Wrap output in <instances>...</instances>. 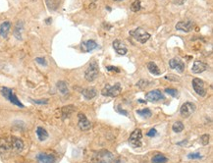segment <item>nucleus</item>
<instances>
[{
  "instance_id": "1",
  "label": "nucleus",
  "mask_w": 213,
  "mask_h": 163,
  "mask_svg": "<svg viewBox=\"0 0 213 163\" xmlns=\"http://www.w3.org/2000/svg\"><path fill=\"white\" fill-rule=\"evenodd\" d=\"M114 156L110 151L100 150L96 151L91 157L92 163H112L114 160Z\"/></svg>"
},
{
  "instance_id": "2",
  "label": "nucleus",
  "mask_w": 213,
  "mask_h": 163,
  "mask_svg": "<svg viewBox=\"0 0 213 163\" xmlns=\"http://www.w3.org/2000/svg\"><path fill=\"white\" fill-rule=\"evenodd\" d=\"M122 87L121 85L117 83L114 86H110V85H106L101 91V94L103 96H109V97H116L121 94Z\"/></svg>"
},
{
  "instance_id": "3",
  "label": "nucleus",
  "mask_w": 213,
  "mask_h": 163,
  "mask_svg": "<svg viewBox=\"0 0 213 163\" xmlns=\"http://www.w3.org/2000/svg\"><path fill=\"white\" fill-rule=\"evenodd\" d=\"M1 94H2V95L4 96V97L7 99V100H9L11 103H12V104L16 105V106H19V107H21V108H23V107H24L23 103H22L20 100H19L18 97H17V95L14 94L13 91L11 90V88L3 87V88H1Z\"/></svg>"
},
{
  "instance_id": "4",
  "label": "nucleus",
  "mask_w": 213,
  "mask_h": 163,
  "mask_svg": "<svg viewBox=\"0 0 213 163\" xmlns=\"http://www.w3.org/2000/svg\"><path fill=\"white\" fill-rule=\"evenodd\" d=\"M98 74H99L98 64L95 61H92L91 64H89L88 69L85 70V80L88 82H93L96 78L98 77Z\"/></svg>"
},
{
  "instance_id": "5",
  "label": "nucleus",
  "mask_w": 213,
  "mask_h": 163,
  "mask_svg": "<svg viewBox=\"0 0 213 163\" xmlns=\"http://www.w3.org/2000/svg\"><path fill=\"white\" fill-rule=\"evenodd\" d=\"M130 35L140 43H145L150 38V35L147 32H145L143 28H137L133 31H130Z\"/></svg>"
},
{
  "instance_id": "6",
  "label": "nucleus",
  "mask_w": 213,
  "mask_h": 163,
  "mask_svg": "<svg viewBox=\"0 0 213 163\" xmlns=\"http://www.w3.org/2000/svg\"><path fill=\"white\" fill-rule=\"evenodd\" d=\"M143 133H141L140 129H136L131 134L129 138V143L134 147H140L143 146Z\"/></svg>"
},
{
  "instance_id": "7",
  "label": "nucleus",
  "mask_w": 213,
  "mask_h": 163,
  "mask_svg": "<svg viewBox=\"0 0 213 163\" xmlns=\"http://www.w3.org/2000/svg\"><path fill=\"white\" fill-rule=\"evenodd\" d=\"M193 88L196 94L201 97H204L206 95V90L204 88V83L202 80L199 79V78H195L193 80Z\"/></svg>"
},
{
  "instance_id": "8",
  "label": "nucleus",
  "mask_w": 213,
  "mask_h": 163,
  "mask_svg": "<svg viewBox=\"0 0 213 163\" xmlns=\"http://www.w3.org/2000/svg\"><path fill=\"white\" fill-rule=\"evenodd\" d=\"M196 105L192 102H185L184 104L181 106L180 113L183 118H189L192 114L195 112Z\"/></svg>"
},
{
  "instance_id": "9",
  "label": "nucleus",
  "mask_w": 213,
  "mask_h": 163,
  "mask_svg": "<svg viewBox=\"0 0 213 163\" xmlns=\"http://www.w3.org/2000/svg\"><path fill=\"white\" fill-rule=\"evenodd\" d=\"M78 125L82 131H88L91 128V123L83 113L78 114Z\"/></svg>"
},
{
  "instance_id": "10",
  "label": "nucleus",
  "mask_w": 213,
  "mask_h": 163,
  "mask_svg": "<svg viewBox=\"0 0 213 163\" xmlns=\"http://www.w3.org/2000/svg\"><path fill=\"white\" fill-rule=\"evenodd\" d=\"M145 98L150 102H157L160 100H163L165 97H164L163 94L159 90H154V91L147 92V94H145Z\"/></svg>"
},
{
  "instance_id": "11",
  "label": "nucleus",
  "mask_w": 213,
  "mask_h": 163,
  "mask_svg": "<svg viewBox=\"0 0 213 163\" xmlns=\"http://www.w3.org/2000/svg\"><path fill=\"white\" fill-rule=\"evenodd\" d=\"M10 143L11 147H12V151L15 152H21L24 149V142L21 139L17 138V137H10Z\"/></svg>"
},
{
  "instance_id": "12",
  "label": "nucleus",
  "mask_w": 213,
  "mask_h": 163,
  "mask_svg": "<svg viewBox=\"0 0 213 163\" xmlns=\"http://www.w3.org/2000/svg\"><path fill=\"white\" fill-rule=\"evenodd\" d=\"M193 28H195V23H193V21L179 22V23H177V25H176V29L185 32H192Z\"/></svg>"
},
{
  "instance_id": "13",
  "label": "nucleus",
  "mask_w": 213,
  "mask_h": 163,
  "mask_svg": "<svg viewBox=\"0 0 213 163\" xmlns=\"http://www.w3.org/2000/svg\"><path fill=\"white\" fill-rule=\"evenodd\" d=\"M55 160H56V158L53 154L40 152L36 155L37 163H55Z\"/></svg>"
},
{
  "instance_id": "14",
  "label": "nucleus",
  "mask_w": 213,
  "mask_h": 163,
  "mask_svg": "<svg viewBox=\"0 0 213 163\" xmlns=\"http://www.w3.org/2000/svg\"><path fill=\"white\" fill-rule=\"evenodd\" d=\"M169 66L171 69L177 70V72L183 73L185 70V64L183 63V61L179 58H173L169 61Z\"/></svg>"
},
{
  "instance_id": "15",
  "label": "nucleus",
  "mask_w": 213,
  "mask_h": 163,
  "mask_svg": "<svg viewBox=\"0 0 213 163\" xmlns=\"http://www.w3.org/2000/svg\"><path fill=\"white\" fill-rule=\"evenodd\" d=\"M112 45H113V48L118 54L125 55V54H127V52H128V49H127L126 45L121 42V40L115 39L113 42V43H112Z\"/></svg>"
},
{
  "instance_id": "16",
  "label": "nucleus",
  "mask_w": 213,
  "mask_h": 163,
  "mask_svg": "<svg viewBox=\"0 0 213 163\" xmlns=\"http://www.w3.org/2000/svg\"><path fill=\"white\" fill-rule=\"evenodd\" d=\"M12 150L10 143V138L8 139H0V155L9 152Z\"/></svg>"
},
{
  "instance_id": "17",
  "label": "nucleus",
  "mask_w": 213,
  "mask_h": 163,
  "mask_svg": "<svg viewBox=\"0 0 213 163\" xmlns=\"http://www.w3.org/2000/svg\"><path fill=\"white\" fill-rule=\"evenodd\" d=\"M206 69H207V65L205 64V63L201 61H195V63H193V65L192 71L195 74H199V73L204 72Z\"/></svg>"
},
{
  "instance_id": "18",
  "label": "nucleus",
  "mask_w": 213,
  "mask_h": 163,
  "mask_svg": "<svg viewBox=\"0 0 213 163\" xmlns=\"http://www.w3.org/2000/svg\"><path fill=\"white\" fill-rule=\"evenodd\" d=\"M98 45L97 43H96L94 40H88V42H84L82 43V50L83 51H91L93 49H95V48H97Z\"/></svg>"
},
{
  "instance_id": "19",
  "label": "nucleus",
  "mask_w": 213,
  "mask_h": 163,
  "mask_svg": "<svg viewBox=\"0 0 213 163\" xmlns=\"http://www.w3.org/2000/svg\"><path fill=\"white\" fill-rule=\"evenodd\" d=\"M82 94L85 96V99H92L94 98L96 94H97V91L94 88H84L83 91H82Z\"/></svg>"
},
{
  "instance_id": "20",
  "label": "nucleus",
  "mask_w": 213,
  "mask_h": 163,
  "mask_svg": "<svg viewBox=\"0 0 213 163\" xmlns=\"http://www.w3.org/2000/svg\"><path fill=\"white\" fill-rule=\"evenodd\" d=\"M24 31V23L22 21H18L16 24V27L14 29V36L17 39L21 40L22 39V35H23Z\"/></svg>"
},
{
  "instance_id": "21",
  "label": "nucleus",
  "mask_w": 213,
  "mask_h": 163,
  "mask_svg": "<svg viewBox=\"0 0 213 163\" xmlns=\"http://www.w3.org/2000/svg\"><path fill=\"white\" fill-rule=\"evenodd\" d=\"M11 29V23L8 21H5L0 26V36L3 38H6L9 34V31Z\"/></svg>"
},
{
  "instance_id": "22",
  "label": "nucleus",
  "mask_w": 213,
  "mask_h": 163,
  "mask_svg": "<svg viewBox=\"0 0 213 163\" xmlns=\"http://www.w3.org/2000/svg\"><path fill=\"white\" fill-rule=\"evenodd\" d=\"M62 0H45L47 8L50 11H56L61 4Z\"/></svg>"
},
{
  "instance_id": "23",
  "label": "nucleus",
  "mask_w": 213,
  "mask_h": 163,
  "mask_svg": "<svg viewBox=\"0 0 213 163\" xmlns=\"http://www.w3.org/2000/svg\"><path fill=\"white\" fill-rule=\"evenodd\" d=\"M56 87H57L58 91L61 92L63 95H66L69 94V88H68V85H67L66 82L64 81H59L57 85H56Z\"/></svg>"
},
{
  "instance_id": "24",
  "label": "nucleus",
  "mask_w": 213,
  "mask_h": 163,
  "mask_svg": "<svg viewBox=\"0 0 213 163\" xmlns=\"http://www.w3.org/2000/svg\"><path fill=\"white\" fill-rule=\"evenodd\" d=\"M36 135L37 138L40 140V142H44L48 138V133L45 129H43L42 127H39L36 129Z\"/></svg>"
},
{
  "instance_id": "25",
  "label": "nucleus",
  "mask_w": 213,
  "mask_h": 163,
  "mask_svg": "<svg viewBox=\"0 0 213 163\" xmlns=\"http://www.w3.org/2000/svg\"><path fill=\"white\" fill-rule=\"evenodd\" d=\"M74 110H75V108L73 105H68V106L63 107L62 108V119L64 120V119H66V118L70 117V115L73 113Z\"/></svg>"
},
{
  "instance_id": "26",
  "label": "nucleus",
  "mask_w": 213,
  "mask_h": 163,
  "mask_svg": "<svg viewBox=\"0 0 213 163\" xmlns=\"http://www.w3.org/2000/svg\"><path fill=\"white\" fill-rule=\"evenodd\" d=\"M147 69H148V71L152 74V75H155V76L160 75V70H159V68L157 67V66H156L155 63L148 62L147 63Z\"/></svg>"
},
{
  "instance_id": "27",
  "label": "nucleus",
  "mask_w": 213,
  "mask_h": 163,
  "mask_svg": "<svg viewBox=\"0 0 213 163\" xmlns=\"http://www.w3.org/2000/svg\"><path fill=\"white\" fill-rule=\"evenodd\" d=\"M137 115H140V117H143V118H149L152 115L151 111L149 110L148 108H144V109L137 110Z\"/></svg>"
},
{
  "instance_id": "28",
  "label": "nucleus",
  "mask_w": 213,
  "mask_h": 163,
  "mask_svg": "<svg viewBox=\"0 0 213 163\" xmlns=\"http://www.w3.org/2000/svg\"><path fill=\"white\" fill-rule=\"evenodd\" d=\"M167 161L168 158L162 154H156L152 157V163H166Z\"/></svg>"
},
{
  "instance_id": "29",
  "label": "nucleus",
  "mask_w": 213,
  "mask_h": 163,
  "mask_svg": "<svg viewBox=\"0 0 213 163\" xmlns=\"http://www.w3.org/2000/svg\"><path fill=\"white\" fill-rule=\"evenodd\" d=\"M184 129H185V126L180 121L175 122L173 126H172V130H173V132H175V133H181Z\"/></svg>"
},
{
  "instance_id": "30",
  "label": "nucleus",
  "mask_w": 213,
  "mask_h": 163,
  "mask_svg": "<svg viewBox=\"0 0 213 163\" xmlns=\"http://www.w3.org/2000/svg\"><path fill=\"white\" fill-rule=\"evenodd\" d=\"M140 8H141L140 0H134L132 3V5H131V10H132L133 12H137V11L140 10Z\"/></svg>"
},
{
  "instance_id": "31",
  "label": "nucleus",
  "mask_w": 213,
  "mask_h": 163,
  "mask_svg": "<svg viewBox=\"0 0 213 163\" xmlns=\"http://www.w3.org/2000/svg\"><path fill=\"white\" fill-rule=\"evenodd\" d=\"M200 143L202 146H207V144L209 143V135H202L200 137Z\"/></svg>"
},
{
  "instance_id": "32",
  "label": "nucleus",
  "mask_w": 213,
  "mask_h": 163,
  "mask_svg": "<svg viewBox=\"0 0 213 163\" xmlns=\"http://www.w3.org/2000/svg\"><path fill=\"white\" fill-rule=\"evenodd\" d=\"M165 92L168 94H170L171 96H173V97H176V96H178V91L175 90V88H166Z\"/></svg>"
},
{
  "instance_id": "33",
  "label": "nucleus",
  "mask_w": 213,
  "mask_h": 163,
  "mask_svg": "<svg viewBox=\"0 0 213 163\" xmlns=\"http://www.w3.org/2000/svg\"><path fill=\"white\" fill-rule=\"evenodd\" d=\"M188 158H190V159H200V158H202V156H201L199 152H193V153H190L188 155Z\"/></svg>"
},
{
  "instance_id": "34",
  "label": "nucleus",
  "mask_w": 213,
  "mask_h": 163,
  "mask_svg": "<svg viewBox=\"0 0 213 163\" xmlns=\"http://www.w3.org/2000/svg\"><path fill=\"white\" fill-rule=\"evenodd\" d=\"M36 61L42 66H46L47 65V62L45 60V58H43V57H37V58H36Z\"/></svg>"
},
{
  "instance_id": "35",
  "label": "nucleus",
  "mask_w": 213,
  "mask_h": 163,
  "mask_svg": "<svg viewBox=\"0 0 213 163\" xmlns=\"http://www.w3.org/2000/svg\"><path fill=\"white\" fill-rule=\"evenodd\" d=\"M137 86L140 88H144L145 87L148 86V82L147 81H144V80H140L139 83L137 84Z\"/></svg>"
},
{
  "instance_id": "36",
  "label": "nucleus",
  "mask_w": 213,
  "mask_h": 163,
  "mask_svg": "<svg viewBox=\"0 0 213 163\" xmlns=\"http://www.w3.org/2000/svg\"><path fill=\"white\" fill-rule=\"evenodd\" d=\"M165 79L166 80H169V81H172V82H179V81H180V78H178L177 76H173V75L166 76Z\"/></svg>"
},
{
  "instance_id": "37",
  "label": "nucleus",
  "mask_w": 213,
  "mask_h": 163,
  "mask_svg": "<svg viewBox=\"0 0 213 163\" xmlns=\"http://www.w3.org/2000/svg\"><path fill=\"white\" fill-rule=\"evenodd\" d=\"M106 70L107 71H113V72H116V73H119L120 72V69L119 68H116V67H113V66H107L106 67Z\"/></svg>"
},
{
  "instance_id": "38",
  "label": "nucleus",
  "mask_w": 213,
  "mask_h": 163,
  "mask_svg": "<svg viewBox=\"0 0 213 163\" xmlns=\"http://www.w3.org/2000/svg\"><path fill=\"white\" fill-rule=\"evenodd\" d=\"M156 134H157V132H156V129H150V131H149L148 133H147V137H154Z\"/></svg>"
},
{
  "instance_id": "39",
  "label": "nucleus",
  "mask_w": 213,
  "mask_h": 163,
  "mask_svg": "<svg viewBox=\"0 0 213 163\" xmlns=\"http://www.w3.org/2000/svg\"><path fill=\"white\" fill-rule=\"evenodd\" d=\"M32 102H35L36 104H40V105H42V104H46V103L48 102L46 99H44V100H32Z\"/></svg>"
},
{
  "instance_id": "40",
  "label": "nucleus",
  "mask_w": 213,
  "mask_h": 163,
  "mask_svg": "<svg viewBox=\"0 0 213 163\" xmlns=\"http://www.w3.org/2000/svg\"><path fill=\"white\" fill-rule=\"evenodd\" d=\"M117 110H118V112L120 113V114H123V115H125V116H128V113H127V111H125L124 109H122L121 107H118Z\"/></svg>"
},
{
  "instance_id": "41",
  "label": "nucleus",
  "mask_w": 213,
  "mask_h": 163,
  "mask_svg": "<svg viewBox=\"0 0 213 163\" xmlns=\"http://www.w3.org/2000/svg\"><path fill=\"white\" fill-rule=\"evenodd\" d=\"M114 163H125V160H124L123 158L119 157V158H117V159H116V160L114 161Z\"/></svg>"
},
{
  "instance_id": "42",
  "label": "nucleus",
  "mask_w": 213,
  "mask_h": 163,
  "mask_svg": "<svg viewBox=\"0 0 213 163\" xmlns=\"http://www.w3.org/2000/svg\"><path fill=\"white\" fill-rule=\"evenodd\" d=\"M185 2V0H177L176 3H178V4H183V3Z\"/></svg>"
},
{
  "instance_id": "43",
  "label": "nucleus",
  "mask_w": 213,
  "mask_h": 163,
  "mask_svg": "<svg viewBox=\"0 0 213 163\" xmlns=\"http://www.w3.org/2000/svg\"><path fill=\"white\" fill-rule=\"evenodd\" d=\"M45 22H46V24H50L51 23V18H48V19Z\"/></svg>"
},
{
  "instance_id": "44",
  "label": "nucleus",
  "mask_w": 213,
  "mask_h": 163,
  "mask_svg": "<svg viewBox=\"0 0 213 163\" xmlns=\"http://www.w3.org/2000/svg\"><path fill=\"white\" fill-rule=\"evenodd\" d=\"M113 1H116V2H120V1H123V0H113Z\"/></svg>"
}]
</instances>
